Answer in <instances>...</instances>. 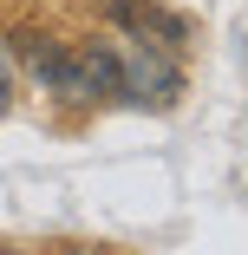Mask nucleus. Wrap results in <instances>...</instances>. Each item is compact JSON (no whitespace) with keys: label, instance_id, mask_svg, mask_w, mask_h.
<instances>
[{"label":"nucleus","instance_id":"3","mask_svg":"<svg viewBox=\"0 0 248 255\" xmlns=\"http://www.w3.org/2000/svg\"><path fill=\"white\" fill-rule=\"evenodd\" d=\"M0 255H20V249H0Z\"/></svg>","mask_w":248,"mask_h":255},{"label":"nucleus","instance_id":"1","mask_svg":"<svg viewBox=\"0 0 248 255\" xmlns=\"http://www.w3.org/2000/svg\"><path fill=\"white\" fill-rule=\"evenodd\" d=\"M13 53H20V66H26L33 79H46V66L59 59V39L39 33V26H20V33H13Z\"/></svg>","mask_w":248,"mask_h":255},{"label":"nucleus","instance_id":"2","mask_svg":"<svg viewBox=\"0 0 248 255\" xmlns=\"http://www.w3.org/2000/svg\"><path fill=\"white\" fill-rule=\"evenodd\" d=\"M0 105H7V72H0Z\"/></svg>","mask_w":248,"mask_h":255},{"label":"nucleus","instance_id":"4","mask_svg":"<svg viewBox=\"0 0 248 255\" xmlns=\"http://www.w3.org/2000/svg\"><path fill=\"white\" fill-rule=\"evenodd\" d=\"M72 255H91V249H72Z\"/></svg>","mask_w":248,"mask_h":255}]
</instances>
